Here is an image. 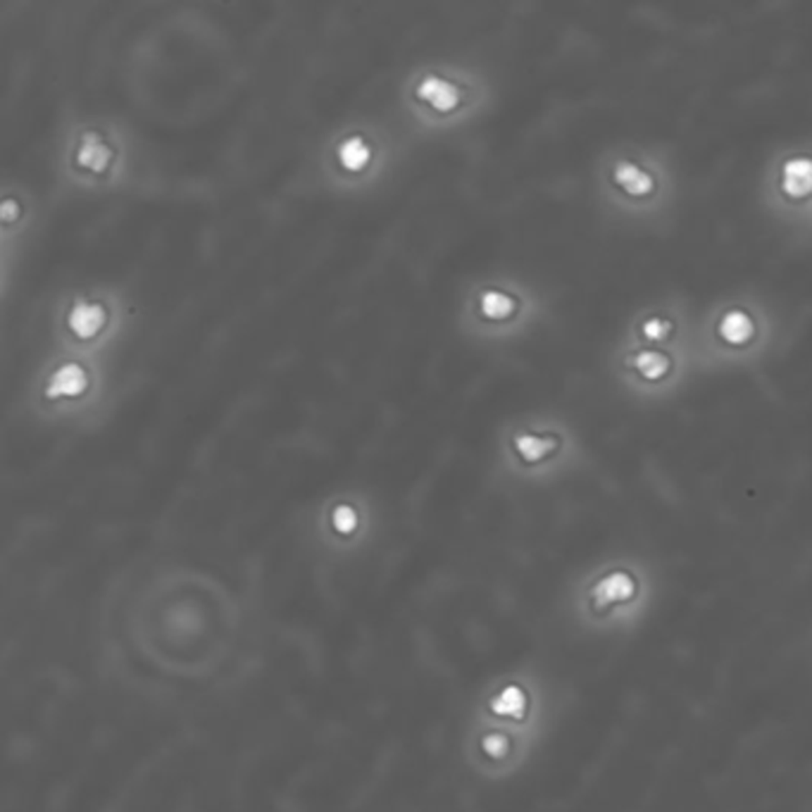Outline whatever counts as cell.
<instances>
[{
  "label": "cell",
  "instance_id": "cell-6",
  "mask_svg": "<svg viewBox=\"0 0 812 812\" xmlns=\"http://www.w3.org/2000/svg\"><path fill=\"white\" fill-rule=\"evenodd\" d=\"M589 444L557 410H522L500 419L493 434V470L520 487H546L582 470Z\"/></svg>",
  "mask_w": 812,
  "mask_h": 812
},
{
  "label": "cell",
  "instance_id": "cell-8",
  "mask_svg": "<svg viewBox=\"0 0 812 812\" xmlns=\"http://www.w3.org/2000/svg\"><path fill=\"white\" fill-rule=\"evenodd\" d=\"M110 403V360L57 348L36 365L24 391L29 415L53 429L93 427L103 419Z\"/></svg>",
  "mask_w": 812,
  "mask_h": 812
},
{
  "label": "cell",
  "instance_id": "cell-16",
  "mask_svg": "<svg viewBox=\"0 0 812 812\" xmlns=\"http://www.w3.org/2000/svg\"><path fill=\"white\" fill-rule=\"evenodd\" d=\"M806 241H812V229L808 231V237H806Z\"/></svg>",
  "mask_w": 812,
  "mask_h": 812
},
{
  "label": "cell",
  "instance_id": "cell-2",
  "mask_svg": "<svg viewBox=\"0 0 812 812\" xmlns=\"http://www.w3.org/2000/svg\"><path fill=\"white\" fill-rule=\"evenodd\" d=\"M498 86L491 72L467 57H424L401 74L396 110L424 139L462 134L491 117Z\"/></svg>",
  "mask_w": 812,
  "mask_h": 812
},
{
  "label": "cell",
  "instance_id": "cell-5",
  "mask_svg": "<svg viewBox=\"0 0 812 812\" xmlns=\"http://www.w3.org/2000/svg\"><path fill=\"white\" fill-rule=\"evenodd\" d=\"M553 306L541 286L517 272H479L460 286L455 329L477 348L498 350L524 343L549 324Z\"/></svg>",
  "mask_w": 812,
  "mask_h": 812
},
{
  "label": "cell",
  "instance_id": "cell-4",
  "mask_svg": "<svg viewBox=\"0 0 812 812\" xmlns=\"http://www.w3.org/2000/svg\"><path fill=\"white\" fill-rule=\"evenodd\" d=\"M136 136L122 119L74 112L57 126L50 169L65 194L105 198L125 194L139 177Z\"/></svg>",
  "mask_w": 812,
  "mask_h": 812
},
{
  "label": "cell",
  "instance_id": "cell-11",
  "mask_svg": "<svg viewBox=\"0 0 812 812\" xmlns=\"http://www.w3.org/2000/svg\"><path fill=\"white\" fill-rule=\"evenodd\" d=\"M756 195L772 224L806 238L812 229V139L772 148L760 167Z\"/></svg>",
  "mask_w": 812,
  "mask_h": 812
},
{
  "label": "cell",
  "instance_id": "cell-14",
  "mask_svg": "<svg viewBox=\"0 0 812 812\" xmlns=\"http://www.w3.org/2000/svg\"><path fill=\"white\" fill-rule=\"evenodd\" d=\"M39 201L31 188L20 179H5L0 186V263L3 281L17 253L27 248L39 224Z\"/></svg>",
  "mask_w": 812,
  "mask_h": 812
},
{
  "label": "cell",
  "instance_id": "cell-15",
  "mask_svg": "<svg viewBox=\"0 0 812 812\" xmlns=\"http://www.w3.org/2000/svg\"><path fill=\"white\" fill-rule=\"evenodd\" d=\"M636 593V579L625 569H612L591 589L596 608H610L615 603H626Z\"/></svg>",
  "mask_w": 812,
  "mask_h": 812
},
{
  "label": "cell",
  "instance_id": "cell-7",
  "mask_svg": "<svg viewBox=\"0 0 812 812\" xmlns=\"http://www.w3.org/2000/svg\"><path fill=\"white\" fill-rule=\"evenodd\" d=\"M401 153L398 134L384 119L350 115L322 134L313 158L315 181L333 198H365L396 177Z\"/></svg>",
  "mask_w": 812,
  "mask_h": 812
},
{
  "label": "cell",
  "instance_id": "cell-10",
  "mask_svg": "<svg viewBox=\"0 0 812 812\" xmlns=\"http://www.w3.org/2000/svg\"><path fill=\"white\" fill-rule=\"evenodd\" d=\"M605 372L619 396L641 410L674 403L698 375L694 350L622 343H612L608 350Z\"/></svg>",
  "mask_w": 812,
  "mask_h": 812
},
{
  "label": "cell",
  "instance_id": "cell-3",
  "mask_svg": "<svg viewBox=\"0 0 812 812\" xmlns=\"http://www.w3.org/2000/svg\"><path fill=\"white\" fill-rule=\"evenodd\" d=\"M784 320L756 289H736L710 298L698 310L694 362L698 375L757 372L777 355Z\"/></svg>",
  "mask_w": 812,
  "mask_h": 812
},
{
  "label": "cell",
  "instance_id": "cell-12",
  "mask_svg": "<svg viewBox=\"0 0 812 812\" xmlns=\"http://www.w3.org/2000/svg\"><path fill=\"white\" fill-rule=\"evenodd\" d=\"M310 541L332 560H353L367 553L379 531V507L365 488L341 487L315 503L307 520Z\"/></svg>",
  "mask_w": 812,
  "mask_h": 812
},
{
  "label": "cell",
  "instance_id": "cell-1",
  "mask_svg": "<svg viewBox=\"0 0 812 812\" xmlns=\"http://www.w3.org/2000/svg\"><path fill=\"white\" fill-rule=\"evenodd\" d=\"M681 188L677 155L655 141H612L591 165V198L600 220L634 234L655 237L669 229Z\"/></svg>",
  "mask_w": 812,
  "mask_h": 812
},
{
  "label": "cell",
  "instance_id": "cell-13",
  "mask_svg": "<svg viewBox=\"0 0 812 812\" xmlns=\"http://www.w3.org/2000/svg\"><path fill=\"white\" fill-rule=\"evenodd\" d=\"M698 310L694 298L681 291H665L641 300L618 329L612 343L652 348H694Z\"/></svg>",
  "mask_w": 812,
  "mask_h": 812
},
{
  "label": "cell",
  "instance_id": "cell-9",
  "mask_svg": "<svg viewBox=\"0 0 812 812\" xmlns=\"http://www.w3.org/2000/svg\"><path fill=\"white\" fill-rule=\"evenodd\" d=\"M132 303L119 286L82 281L57 293L48 307L53 348L70 353L110 358L129 336Z\"/></svg>",
  "mask_w": 812,
  "mask_h": 812
}]
</instances>
